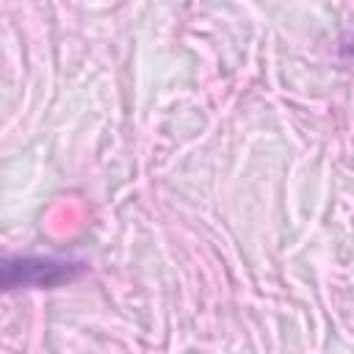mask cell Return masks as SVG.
Returning a JSON list of instances; mask_svg holds the SVG:
<instances>
[{"mask_svg": "<svg viewBox=\"0 0 354 354\" xmlns=\"http://www.w3.org/2000/svg\"><path fill=\"white\" fill-rule=\"evenodd\" d=\"M88 266L69 257H0V293L58 288L83 277Z\"/></svg>", "mask_w": 354, "mask_h": 354, "instance_id": "1", "label": "cell"}]
</instances>
